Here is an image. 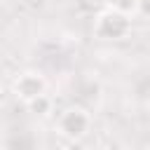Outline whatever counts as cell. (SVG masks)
<instances>
[{
    "mask_svg": "<svg viewBox=\"0 0 150 150\" xmlns=\"http://www.w3.org/2000/svg\"><path fill=\"white\" fill-rule=\"evenodd\" d=\"M136 7H138V0H110V9L127 16H136Z\"/></svg>",
    "mask_w": 150,
    "mask_h": 150,
    "instance_id": "obj_5",
    "label": "cell"
},
{
    "mask_svg": "<svg viewBox=\"0 0 150 150\" xmlns=\"http://www.w3.org/2000/svg\"><path fill=\"white\" fill-rule=\"evenodd\" d=\"M89 127H91V120H89L87 110H82V108H68L59 117V134L70 141L82 138L89 131Z\"/></svg>",
    "mask_w": 150,
    "mask_h": 150,
    "instance_id": "obj_2",
    "label": "cell"
},
{
    "mask_svg": "<svg viewBox=\"0 0 150 150\" xmlns=\"http://www.w3.org/2000/svg\"><path fill=\"white\" fill-rule=\"evenodd\" d=\"M136 14H141V16H148V0H138Z\"/></svg>",
    "mask_w": 150,
    "mask_h": 150,
    "instance_id": "obj_6",
    "label": "cell"
},
{
    "mask_svg": "<svg viewBox=\"0 0 150 150\" xmlns=\"http://www.w3.org/2000/svg\"><path fill=\"white\" fill-rule=\"evenodd\" d=\"M12 89H14V96L26 103V101H30L33 96H38V94H42L47 89V80L35 70H26L14 80Z\"/></svg>",
    "mask_w": 150,
    "mask_h": 150,
    "instance_id": "obj_3",
    "label": "cell"
},
{
    "mask_svg": "<svg viewBox=\"0 0 150 150\" xmlns=\"http://www.w3.org/2000/svg\"><path fill=\"white\" fill-rule=\"evenodd\" d=\"M52 98L42 91V94H38V96H33L30 101H26V108H28V112H33V115H38V117H47L49 112H52Z\"/></svg>",
    "mask_w": 150,
    "mask_h": 150,
    "instance_id": "obj_4",
    "label": "cell"
},
{
    "mask_svg": "<svg viewBox=\"0 0 150 150\" xmlns=\"http://www.w3.org/2000/svg\"><path fill=\"white\" fill-rule=\"evenodd\" d=\"M129 30H131V19L110 7L105 12H101L94 21V33L101 40H122L129 35Z\"/></svg>",
    "mask_w": 150,
    "mask_h": 150,
    "instance_id": "obj_1",
    "label": "cell"
}]
</instances>
